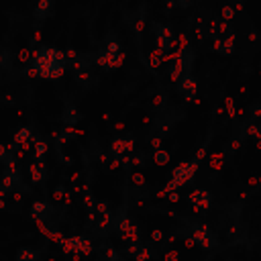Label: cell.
<instances>
[{"mask_svg": "<svg viewBox=\"0 0 261 261\" xmlns=\"http://www.w3.org/2000/svg\"><path fill=\"white\" fill-rule=\"evenodd\" d=\"M192 63H194V53H192V49L184 47V49L177 53L173 65L169 67V77H171V82L179 84L186 75H192Z\"/></svg>", "mask_w": 261, "mask_h": 261, "instance_id": "6da1fadb", "label": "cell"}, {"mask_svg": "<svg viewBox=\"0 0 261 261\" xmlns=\"http://www.w3.org/2000/svg\"><path fill=\"white\" fill-rule=\"evenodd\" d=\"M153 29V37H155V45H157V51H161L163 55L175 45V33L169 24H163V22H153L151 24Z\"/></svg>", "mask_w": 261, "mask_h": 261, "instance_id": "7a4b0ae2", "label": "cell"}, {"mask_svg": "<svg viewBox=\"0 0 261 261\" xmlns=\"http://www.w3.org/2000/svg\"><path fill=\"white\" fill-rule=\"evenodd\" d=\"M122 61H124L122 51L118 55H112V53H106V51L98 49V53L94 55V65H98V69H102V71H114L122 65Z\"/></svg>", "mask_w": 261, "mask_h": 261, "instance_id": "3957f363", "label": "cell"}, {"mask_svg": "<svg viewBox=\"0 0 261 261\" xmlns=\"http://www.w3.org/2000/svg\"><path fill=\"white\" fill-rule=\"evenodd\" d=\"M145 20H147V16H145V6H141L137 12L130 14V18H126V22H128V27H130V31H133V35H135V41H137L139 45H141V39H143Z\"/></svg>", "mask_w": 261, "mask_h": 261, "instance_id": "277c9868", "label": "cell"}, {"mask_svg": "<svg viewBox=\"0 0 261 261\" xmlns=\"http://www.w3.org/2000/svg\"><path fill=\"white\" fill-rule=\"evenodd\" d=\"M51 16H53V0H37L35 10H33V18H35V22L39 24V22L51 18Z\"/></svg>", "mask_w": 261, "mask_h": 261, "instance_id": "5b68a950", "label": "cell"}, {"mask_svg": "<svg viewBox=\"0 0 261 261\" xmlns=\"http://www.w3.org/2000/svg\"><path fill=\"white\" fill-rule=\"evenodd\" d=\"M175 90L186 98V100H194L196 92H198V82L192 75H186L179 84H175Z\"/></svg>", "mask_w": 261, "mask_h": 261, "instance_id": "8992f818", "label": "cell"}, {"mask_svg": "<svg viewBox=\"0 0 261 261\" xmlns=\"http://www.w3.org/2000/svg\"><path fill=\"white\" fill-rule=\"evenodd\" d=\"M33 141H35V133H33L31 126H22V128H18V130L14 133V137H12V143L18 145L20 149H31Z\"/></svg>", "mask_w": 261, "mask_h": 261, "instance_id": "52a82bcc", "label": "cell"}, {"mask_svg": "<svg viewBox=\"0 0 261 261\" xmlns=\"http://www.w3.org/2000/svg\"><path fill=\"white\" fill-rule=\"evenodd\" d=\"M82 120V112L77 110V106L69 100V102H65V108H63V114H61V122L65 124V126H73L75 122H80Z\"/></svg>", "mask_w": 261, "mask_h": 261, "instance_id": "ba28073f", "label": "cell"}, {"mask_svg": "<svg viewBox=\"0 0 261 261\" xmlns=\"http://www.w3.org/2000/svg\"><path fill=\"white\" fill-rule=\"evenodd\" d=\"M120 41H118V35L116 31H108V35L104 37L102 45H100V51H106V53H112V55H118L120 53Z\"/></svg>", "mask_w": 261, "mask_h": 261, "instance_id": "9c48e42d", "label": "cell"}, {"mask_svg": "<svg viewBox=\"0 0 261 261\" xmlns=\"http://www.w3.org/2000/svg\"><path fill=\"white\" fill-rule=\"evenodd\" d=\"M194 167H196L194 163H190V165H188V163L179 165V167L173 171V181L169 184V188H173V186H177V184H184V181L194 173Z\"/></svg>", "mask_w": 261, "mask_h": 261, "instance_id": "30bf717a", "label": "cell"}, {"mask_svg": "<svg viewBox=\"0 0 261 261\" xmlns=\"http://www.w3.org/2000/svg\"><path fill=\"white\" fill-rule=\"evenodd\" d=\"M51 212H53V208L47 204V202H35L33 204V208H31V214H33V218H37V220H47L49 216H51Z\"/></svg>", "mask_w": 261, "mask_h": 261, "instance_id": "8fae6325", "label": "cell"}, {"mask_svg": "<svg viewBox=\"0 0 261 261\" xmlns=\"http://www.w3.org/2000/svg\"><path fill=\"white\" fill-rule=\"evenodd\" d=\"M45 173H47V169H45V163L43 161H35V163L29 165V175H31V181L33 184L43 181L45 179Z\"/></svg>", "mask_w": 261, "mask_h": 261, "instance_id": "7c38bea8", "label": "cell"}, {"mask_svg": "<svg viewBox=\"0 0 261 261\" xmlns=\"http://www.w3.org/2000/svg\"><path fill=\"white\" fill-rule=\"evenodd\" d=\"M73 77H75L77 86H82L84 90H88V88H92V86L96 84V77H94V73H92V67H90V69H84V71H80V73H73Z\"/></svg>", "mask_w": 261, "mask_h": 261, "instance_id": "4fadbf2b", "label": "cell"}, {"mask_svg": "<svg viewBox=\"0 0 261 261\" xmlns=\"http://www.w3.org/2000/svg\"><path fill=\"white\" fill-rule=\"evenodd\" d=\"M47 151H49V145L41 137L35 135V141H33V155H35V159L37 161H43V157H45Z\"/></svg>", "mask_w": 261, "mask_h": 261, "instance_id": "5bb4252c", "label": "cell"}, {"mask_svg": "<svg viewBox=\"0 0 261 261\" xmlns=\"http://www.w3.org/2000/svg\"><path fill=\"white\" fill-rule=\"evenodd\" d=\"M110 153L114 155V157H122L124 153H126V139H112L110 141Z\"/></svg>", "mask_w": 261, "mask_h": 261, "instance_id": "9a60e30c", "label": "cell"}, {"mask_svg": "<svg viewBox=\"0 0 261 261\" xmlns=\"http://www.w3.org/2000/svg\"><path fill=\"white\" fill-rule=\"evenodd\" d=\"M12 51L6 47H0V69H10L12 65Z\"/></svg>", "mask_w": 261, "mask_h": 261, "instance_id": "2e32d148", "label": "cell"}, {"mask_svg": "<svg viewBox=\"0 0 261 261\" xmlns=\"http://www.w3.org/2000/svg\"><path fill=\"white\" fill-rule=\"evenodd\" d=\"M0 104L2 106H16L18 104V98L14 92H2L0 94Z\"/></svg>", "mask_w": 261, "mask_h": 261, "instance_id": "e0dca14e", "label": "cell"}, {"mask_svg": "<svg viewBox=\"0 0 261 261\" xmlns=\"http://www.w3.org/2000/svg\"><path fill=\"white\" fill-rule=\"evenodd\" d=\"M37 259H39V253L31 249H20L16 255V261H37Z\"/></svg>", "mask_w": 261, "mask_h": 261, "instance_id": "ac0fdd59", "label": "cell"}, {"mask_svg": "<svg viewBox=\"0 0 261 261\" xmlns=\"http://www.w3.org/2000/svg\"><path fill=\"white\" fill-rule=\"evenodd\" d=\"M33 55H35V51H33V49H20L16 57H18V61H20L22 65H29V63L33 61Z\"/></svg>", "mask_w": 261, "mask_h": 261, "instance_id": "d6986e66", "label": "cell"}, {"mask_svg": "<svg viewBox=\"0 0 261 261\" xmlns=\"http://www.w3.org/2000/svg\"><path fill=\"white\" fill-rule=\"evenodd\" d=\"M22 75H27V77H39V67L35 63H29V65L22 67Z\"/></svg>", "mask_w": 261, "mask_h": 261, "instance_id": "ffe728a7", "label": "cell"}, {"mask_svg": "<svg viewBox=\"0 0 261 261\" xmlns=\"http://www.w3.org/2000/svg\"><path fill=\"white\" fill-rule=\"evenodd\" d=\"M82 57V53L77 51V49H73V47H67L65 49V59H67V63H71V61H75V59H80Z\"/></svg>", "mask_w": 261, "mask_h": 261, "instance_id": "44dd1931", "label": "cell"}, {"mask_svg": "<svg viewBox=\"0 0 261 261\" xmlns=\"http://www.w3.org/2000/svg\"><path fill=\"white\" fill-rule=\"evenodd\" d=\"M149 59H151V65H153V67H159V65H161V61H163V53L155 49V51H151Z\"/></svg>", "mask_w": 261, "mask_h": 261, "instance_id": "7402d4cb", "label": "cell"}, {"mask_svg": "<svg viewBox=\"0 0 261 261\" xmlns=\"http://www.w3.org/2000/svg\"><path fill=\"white\" fill-rule=\"evenodd\" d=\"M165 94H157V96H153V100L149 102L151 104V108H161V106H165Z\"/></svg>", "mask_w": 261, "mask_h": 261, "instance_id": "603a6c76", "label": "cell"}, {"mask_svg": "<svg viewBox=\"0 0 261 261\" xmlns=\"http://www.w3.org/2000/svg\"><path fill=\"white\" fill-rule=\"evenodd\" d=\"M167 159H169V155H167L165 151H161V149H159V151H155V161H157L159 165L167 163Z\"/></svg>", "mask_w": 261, "mask_h": 261, "instance_id": "cb8c5ba5", "label": "cell"}, {"mask_svg": "<svg viewBox=\"0 0 261 261\" xmlns=\"http://www.w3.org/2000/svg\"><path fill=\"white\" fill-rule=\"evenodd\" d=\"M149 145H151L155 151H159V145H161V137H159V135H151V137H149Z\"/></svg>", "mask_w": 261, "mask_h": 261, "instance_id": "d4e9b609", "label": "cell"}, {"mask_svg": "<svg viewBox=\"0 0 261 261\" xmlns=\"http://www.w3.org/2000/svg\"><path fill=\"white\" fill-rule=\"evenodd\" d=\"M222 18H224V20H230V18H232V8H230V6H224V8H222Z\"/></svg>", "mask_w": 261, "mask_h": 261, "instance_id": "484cf974", "label": "cell"}, {"mask_svg": "<svg viewBox=\"0 0 261 261\" xmlns=\"http://www.w3.org/2000/svg\"><path fill=\"white\" fill-rule=\"evenodd\" d=\"M0 80H2V73H0Z\"/></svg>", "mask_w": 261, "mask_h": 261, "instance_id": "4316f807", "label": "cell"}]
</instances>
